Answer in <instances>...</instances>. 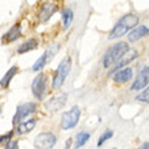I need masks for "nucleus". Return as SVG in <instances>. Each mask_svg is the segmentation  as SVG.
Masks as SVG:
<instances>
[{
	"label": "nucleus",
	"mask_w": 149,
	"mask_h": 149,
	"mask_svg": "<svg viewBox=\"0 0 149 149\" xmlns=\"http://www.w3.org/2000/svg\"><path fill=\"white\" fill-rule=\"evenodd\" d=\"M11 136H12V133L10 132L8 134H6V136H0V144L3 141H7V138H11Z\"/></svg>",
	"instance_id": "b1692460"
},
{
	"label": "nucleus",
	"mask_w": 149,
	"mask_h": 149,
	"mask_svg": "<svg viewBox=\"0 0 149 149\" xmlns=\"http://www.w3.org/2000/svg\"><path fill=\"white\" fill-rule=\"evenodd\" d=\"M0 113H1V104H0Z\"/></svg>",
	"instance_id": "bb28decb"
},
{
	"label": "nucleus",
	"mask_w": 149,
	"mask_h": 149,
	"mask_svg": "<svg viewBox=\"0 0 149 149\" xmlns=\"http://www.w3.org/2000/svg\"><path fill=\"white\" fill-rule=\"evenodd\" d=\"M38 39L36 38H30L27 39L26 42L20 43L19 46H18V49H16V53L18 54H24V53H29V52L31 50H36L37 47H38Z\"/></svg>",
	"instance_id": "f3484780"
},
{
	"label": "nucleus",
	"mask_w": 149,
	"mask_h": 149,
	"mask_svg": "<svg viewBox=\"0 0 149 149\" xmlns=\"http://www.w3.org/2000/svg\"><path fill=\"white\" fill-rule=\"evenodd\" d=\"M113 130H110V129H107L106 132H104V133L102 134V136H100V138H99V141H98V146H102L103 144H104V142L107 141V140H109V138H111L113 137Z\"/></svg>",
	"instance_id": "412c9836"
},
{
	"label": "nucleus",
	"mask_w": 149,
	"mask_h": 149,
	"mask_svg": "<svg viewBox=\"0 0 149 149\" xmlns=\"http://www.w3.org/2000/svg\"><path fill=\"white\" fill-rule=\"evenodd\" d=\"M148 83H149V67L145 65L142 68L140 73L137 74V77L134 80V83L132 84L130 90L132 91H140V90H144L148 87Z\"/></svg>",
	"instance_id": "1a4fd4ad"
},
{
	"label": "nucleus",
	"mask_w": 149,
	"mask_h": 149,
	"mask_svg": "<svg viewBox=\"0 0 149 149\" xmlns=\"http://www.w3.org/2000/svg\"><path fill=\"white\" fill-rule=\"evenodd\" d=\"M71 68H72V60L69 56H67V57L60 63L58 68H57V71H56L54 76H53V83H52V86H53L54 90H58L60 87L64 84L67 76L69 74V72H71Z\"/></svg>",
	"instance_id": "7ed1b4c3"
},
{
	"label": "nucleus",
	"mask_w": 149,
	"mask_h": 149,
	"mask_svg": "<svg viewBox=\"0 0 149 149\" xmlns=\"http://www.w3.org/2000/svg\"><path fill=\"white\" fill-rule=\"evenodd\" d=\"M67 103V95L61 94V95H56V96H52L46 103H45V109L50 113H54V111L61 110Z\"/></svg>",
	"instance_id": "9d476101"
},
{
	"label": "nucleus",
	"mask_w": 149,
	"mask_h": 149,
	"mask_svg": "<svg viewBox=\"0 0 149 149\" xmlns=\"http://www.w3.org/2000/svg\"><path fill=\"white\" fill-rule=\"evenodd\" d=\"M138 24V16L136 14H126L117 22L113 30L109 34V39H117L123 37L127 31L134 29Z\"/></svg>",
	"instance_id": "f257e3e1"
},
{
	"label": "nucleus",
	"mask_w": 149,
	"mask_h": 149,
	"mask_svg": "<svg viewBox=\"0 0 149 149\" xmlns=\"http://www.w3.org/2000/svg\"><path fill=\"white\" fill-rule=\"evenodd\" d=\"M6 149H18V142L15 140H12V141H10L7 144V148Z\"/></svg>",
	"instance_id": "5701e85b"
},
{
	"label": "nucleus",
	"mask_w": 149,
	"mask_h": 149,
	"mask_svg": "<svg viewBox=\"0 0 149 149\" xmlns=\"http://www.w3.org/2000/svg\"><path fill=\"white\" fill-rule=\"evenodd\" d=\"M80 115H81V111H80L79 106H73L71 110L65 111L63 114V118H61V129L63 130L73 129L74 126L79 123Z\"/></svg>",
	"instance_id": "39448f33"
},
{
	"label": "nucleus",
	"mask_w": 149,
	"mask_h": 149,
	"mask_svg": "<svg viewBox=\"0 0 149 149\" xmlns=\"http://www.w3.org/2000/svg\"><path fill=\"white\" fill-rule=\"evenodd\" d=\"M18 71H19V68L18 67H11L10 68V69L6 72V74L3 76V79L0 80V87H1V88H8V86H10V83H11V80H12V77L18 73Z\"/></svg>",
	"instance_id": "a211bd4d"
},
{
	"label": "nucleus",
	"mask_w": 149,
	"mask_h": 149,
	"mask_svg": "<svg viewBox=\"0 0 149 149\" xmlns=\"http://www.w3.org/2000/svg\"><path fill=\"white\" fill-rule=\"evenodd\" d=\"M132 77H133V69L130 67H125L113 72V81L115 84H126L132 80Z\"/></svg>",
	"instance_id": "9b49d317"
},
{
	"label": "nucleus",
	"mask_w": 149,
	"mask_h": 149,
	"mask_svg": "<svg viewBox=\"0 0 149 149\" xmlns=\"http://www.w3.org/2000/svg\"><path fill=\"white\" fill-rule=\"evenodd\" d=\"M37 125V118H30L26 121L19 122V125L16 127V133L18 134H27L30 133Z\"/></svg>",
	"instance_id": "dca6fc26"
},
{
	"label": "nucleus",
	"mask_w": 149,
	"mask_h": 149,
	"mask_svg": "<svg viewBox=\"0 0 149 149\" xmlns=\"http://www.w3.org/2000/svg\"><path fill=\"white\" fill-rule=\"evenodd\" d=\"M57 142V137L52 132H42L34 138V146L37 149H52Z\"/></svg>",
	"instance_id": "423d86ee"
},
{
	"label": "nucleus",
	"mask_w": 149,
	"mask_h": 149,
	"mask_svg": "<svg viewBox=\"0 0 149 149\" xmlns=\"http://www.w3.org/2000/svg\"><path fill=\"white\" fill-rule=\"evenodd\" d=\"M54 52H56V47H50V49H47V50L45 52V53H43V54L41 56L38 60H37L36 64L33 65V71H34V72L41 71V69H42V68L45 67V65H46V64L49 63L52 58H53V56L56 54Z\"/></svg>",
	"instance_id": "4468645a"
},
{
	"label": "nucleus",
	"mask_w": 149,
	"mask_h": 149,
	"mask_svg": "<svg viewBox=\"0 0 149 149\" xmlns=\"http://www.w3.org/2000/svg\"><path fill=\"white\" fill-rule=\"evenodd\" d=\"M56 11H57V4L56 3H53V1L43 3L41 10H39V14H38L39 20H41V22H47Z\"/></svg>",
	"instance_id": "f8f14e48"
},
{
	"label": "nucleus",
	"mask_w": 149,
	"mask_h": 149,
	"mask_svg": "<svg viewBox=\"0 0 149 149\" xmlns=\"http://www.w3.org/2000/svg\"><path fill=\"white\" fill-rule=\"evenodd\" d=\"M49 87H47V74L41 72L31 83V92L37 100H42L46 96Z\"/></svg>",
	"instance_id": "20e7f679"
},
{
	"label": "nucleus",
	"mask_w": 149,
	"mask_h": 149,
	"mask_svg": "<svg viewBox=\"0 0 149 149\" xmlns=\"http://www.w3.org/2000/svg\"><path fill=\"white\" fill-rule=\"evenodd\" d=\"M140 149H148V142H144V144H142V146Z\"/></svg>",
	"instance_id": "a878e982"
},
{
	"label": "nucleus",
	"mask_w": 149,
	"mask_h": 149,
	"mask_svg": "<svg viewBox=\"0 0 149 149\" xmlns=\"http://www.w3.org/2000/svg\"><path fill=\"white\" fill-rule=\"evenodd\" d=\"M71 138H69V140H68V141H67V145H65V149H69V146H71Z\"/></svg>",
	"instance_id": "393cba45"
},
{
	"label": "nucleus",
	"mask_w": 149,
	"mask_h": 149,
	"mask_svg": "<svg viewBox=\"0 0 149 149\" xmlns=\"http://www.w3.org/2000/svg\"><path fill=\"white\" fill-rule=\"evenodd\" d=\"M148 36V26H138V27L132 29V31L127 36V41L129 42H138L140 39Z\"/></svg>",
	"instance_id": "2eb2a0df"
},
{
	"label": "nucleus",
	"mask_w": 149,
	"mask_h": 149,
	"mask_svg": "<svg viewBox=\"0 0 149 149\" xmlns=\"http://www.w3.org/2000/svg\"><path fill=\"white\" fill-rule=\"evenodd\" d=\"M90 133H87V132H81V133L77 134V140H76V148H80L83 146L84 144H87V141L90 140Z\"/></svg>",
	"instance_id": "aec40b11"
},
{
	"label": "nucleus",
	"mask_w": 149,
	"mask_h": 149,
	"mask_svg": "<svg viewBox=\"0 0 149 149\" xmlns=\"http://www.w3.org/2000/svg\"><path fill=\"white\" fill-rule=\"evenodd\" d=\"M127 49H129V43L127 42H117L115 45L109 47L106 50V53H104V56H103V58H102L103 68L110 69L114 64L117 63L118 60L123 56V53H125Z\"/></svg>",
	"instance_id": "f03ea898"
},
{
	"label": "nucleus",
	"mask_w": 149,
	"mask_h": 149,
	"mask_svg": "<svg viewBox=\"0 0 149 149\" xmlns=\"http://www.w3.org/2000/svg\"><path fill=\"white\" fill-rule=\"evenodd\" d=\"M20 34H22V27H20L19 23H16L15 26H12V27L3 36L1 43H3V45H8V43L15 42L16 39L20 37Z\"/></svg>",
	"instance_id": "ddd939ff"
},
{
	"label": "nucleus",
	"mask_w": 149,
	"mask_h": 149,
	"mask_svg": "<svg viewBox=\"0 0 149 149\" xmlns=\"http://www.w3.org/2000/svg\"><path fill=\"white\" fill-rule=\"evenodd\" d=\"M148 95H149V90H148V87H146V88H144V91L138 96H136V100L142 102V103H148Z\"/></svg>",
	"instance_id": "4be33fe9"
},
{
	"label": "nucleus",
	"mask_w": 149,
	"mask_h": 149,
	"mask_svg": "<svg viewBox=\"0 0 149 149\" xmlns=\"http://www.w3.org/2000/svg\"><path fill=\"white\" fill-rule=\"evenodd\" d=\"M36 110H37V103H34V102H27V103H24V104L18 106L16 113H15V115H14V119H12L14 125L22 122L24 118H27L29 115H31Z\"/></svg>",
	"instance_id": "6e6552de"
},
{
	"label": "nucleus",
	"mask_w": 149,
	"mask_h": 149,
	"mask_svg": "<svg viewBox=\"0 0 149 149\" xmlns=\"http://www.w3.org/2000/svg\"><path fill=\"white\" fill-rule=\"evenodd\" d=\"M61 15H63L64 30H67V29L72 24V20H73V12H72V10H69V8H64L63 12H61Z\"/></svg>",
	"instance_id": "6ab92c4d"
},
{
	"label": "nucleus",
	"mask_w": 149,
	"mask_h": 149,
	"mask_svg": "<svg viewBox=\"0 0 149 149\" xmlns=\"http://www.w3.org/2000/svg\"><path fill=\"white\" fill-rule=\"evenodd\" d=\"M138 56H140V52L137 50V49H127V50L123 53V56H122L121 58L118 60L117 63L114 64L113 67L110 68V73H113V72L118 71V69H122V68L127 67L130 63H133L134 60L137 58Z\"/></svg>",
	"instance_id": "0eeeda50"
}]
</instances>
